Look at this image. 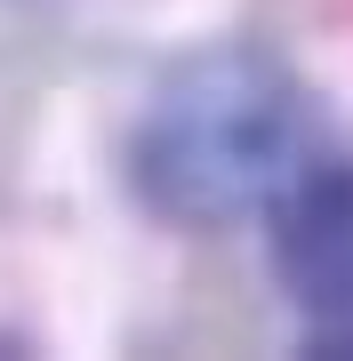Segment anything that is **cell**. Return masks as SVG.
I'll use <instances>...</instances> for the list:
<instances>
[{
	"instance_id": "obj_2",
	"label": "cell",
	"mask_w": 353,
	"mask_h": 361,
	"mask_svg": "<svg viewBox=\"0 0 353 361\" xmlns=\"http://www.w3.org/2000/svg\"><path fill=\"white\" fill-rule=\"evenodd\" d=\"M273 281L305 322V353H353V153L297 161L273 193Z\"/></svg>"
},
{
	"instance_id": "obj_1",
	"label": "cell",
	"mask_w": 353,
	"mask_h": 361,
	"mask_svg": "<svg viewBox=\"0 0 353 361\" xmlns=\"http://www.w3.org/2000/svg\"><path fill=\"white\" fill-rule=\"evenodd\" d=\"M305 121L314 104L281 49L249 32L201 40L161 65L120 137L129 201L169 233H217L249 209H273L305 161Z\"/></svg>"
},
{
	"instance_id": "obj_3",
	"label": "cell",
	"mask_w": 353,
	"mask_h": 361,
	"mask_svg": "<svg viewBox=\"0 0 353 361\" xmlns=\"http://www.w3.org/2000/svg\"><path fill=\"white\" fill-rule=\"evenodd\" d=\"M0 353H32V337L25 329H0Z\"/></svg>"
}]
</instances>
